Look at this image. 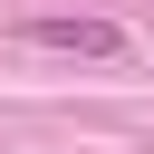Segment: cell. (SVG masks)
<instances>
[{"instance_id": "6da1fadb", "label": "cell", "mask_w": 154, "mask_h": 154, "mask_svg": "<svg viewBox=\"0 0 154 154\" xmlns=\"http://www.w3.org/2000/svg\"><path fill=\"white\" fill-rule=\"evenodd\" d=\"M29 38L38 48H67V58H125V29L96 19V10H48V19H29Z\"/></svg>"}]
</instances>
